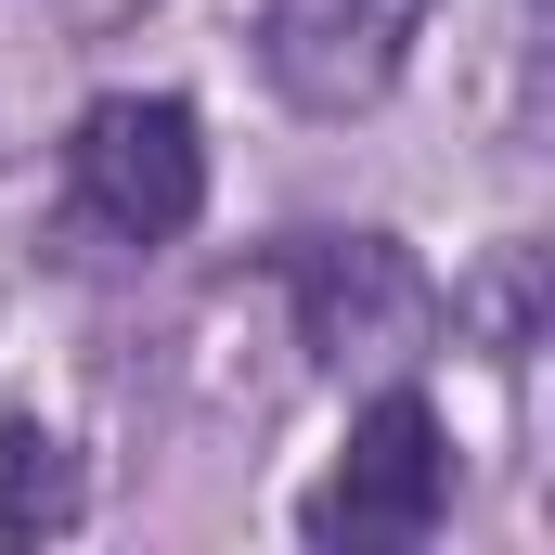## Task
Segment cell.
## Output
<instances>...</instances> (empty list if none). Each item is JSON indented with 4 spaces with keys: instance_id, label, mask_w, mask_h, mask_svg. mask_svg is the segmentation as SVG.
Here are the masks:
<instances>
[{
    "instance_id": "cell-4",
    "label": "cell",
    "mask_w": 555,
    "mask_h": 555,
    "mask_svg": "<svg viewBox=\"0 0 555 555\" xmlns=\"http://www.w3.org/2000/svg\"><path fill=\"white\" fill-rule=\"evenodd\" d=\"M297 323L323 362H375V349H414L439 323V284L388 233H323V246H297Z\"/></svg>"
},
{
    "instance_id": "cell-3",
    "label": "cell",
    "mask_w": 555,
    "mask_h": 555,
    "mask_svg": "<svg viewBox=\"0 0 555 555\" xmlns=\"http://www.w3.org/2000/svg\"><path fill=\"white\" fill-rule=\"evenodd\" d=\"M439 504H452V439H439V414H426L414 388H388L375 414L349 426V465L310 504V530L323 543H426Z\"/></svg>"
},
{
    "instance_id": "cell-5",
    "label": "cell",
    "mask_w": 555,
    "mask_h": 555,
    "mask_svg": "<svg viewBox=\"0 0 555 555\" xmlns=\"http://www.w3.org/2000/svg\"><path fill=\"white\" fill-rule=\"evenodd\" d=\"M65 517H78V452H65V439H52V426H0V530H13V543H39V530H65Z\"/></svg>"
},
{
    "instance_id": "cell-6",
    "label": "cell",
    "mask_w": 555,
    "mask_h": 555,
    "mask_svg": "<svg viewBox=\"0 0 555 555\" xmlns=\"http://www.w3.org/2000/svg\"><path fill=\"white\" fill-rule=\"evenodd\" d=\"M478 310H491V349H530V259H504L478 284Z\"/></svg>"
},
{
    "instance_id": "cell-1",
    "label": "cell",
    "mask_w": 555,
    "mask_h": 555,
    "mask_svg": "<svg viewBox=\"0 0 555 555\" xmlns=\"http://www.w3.org/2000/svg\"><path fill=\"white\" fill-rule=\"evenodd\" d=\"M65 168H78V194H91V220L104 233H181L194 207H207V130H194V104H168V91H104L78 142H65Z\"/></svg>"
},
{
    "instance_id": "cell-7",
    "label": "cell",
    "mask_w": 555,
    "mask_h": 555,
    "mask_svg": "<svg viewBox=\"0 0 555 555\" xmlns=\"http://www.w3.org/2000/svg\"><path fill=\"white\" fill-rule=\"evenodd\" d=\"M117 13H142V0H78V26H117Z\"/></svg>"
},
{
    "instance_id": "cell-2",
    "label": "cell",
    "mask_w": 555,
    "mask_h": 555,
    "mask_svg": "<svg viewBox=\"0 0 555 555\" xmlns=\"http://www.w3.org/2000/svg\"><path fill=\"white\" fill-rule=\"evenodd\" d=\"M426 13L439 0H272L259 13V65H272V91L297 117H362V104L401 91Z\"/></svg>"
}]
</instances>
